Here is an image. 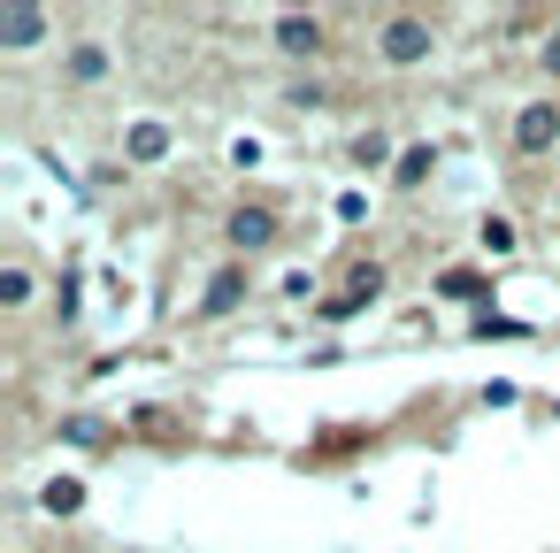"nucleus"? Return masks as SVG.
I'll return each instance as SVG.
<instances>
[{
    "instance_id": "1",
    "label": "nucleus",
    "mask_w": 560,
    "mask_h": 553,
    "mask_svg": "<svg viewBox=\"0 0 560 553\" xmlns=\"http://www.w3.org/2000/svg\"><path fill=\"white\" fill-rule=\"evenodd\" d=\"M376 55H384L392 70H415V62L430 55V24H422V16H392L384 39H376Z\"/></svg>"
},
{
    "instance_id": "2",
    "label": "nucleus",
    "mask_w": 560,
    "mask_h": 553,
    "mask_svg": "<svg viewBox=\"0 0 560 553\" xmlns=\"http://www.w3.org/2000/svg\"><path fill=\"white\" fill-rule=\"evenodd\" d=\"M552 139H560V108H552V101H529V108L514 116V147H522V154H545Z\"/></svg>"
},
{
    "instance_id": "3",
    "label": "nucleus",
    "mask_w": 560,
    "mask_h": 553,
    "mask_svg": "<svg viewBox=\"0 0 560 553\" xmlns=\"http://www.w3.org/2000/svg\"><path fill=\"white\" fill-rule=\"evenodd\" d=\"M47 39V9H24V0H9V9H0V47H39Z\"/></svg>"
},
{
    "instance_id": "4",
    "label": "nucleus",
    "mask_w": 560,
    "mask_h": 553,
    "mask_svg": "<svg viewBox=\"0 0 560 553\" xmlns=\"http://www.w3.org/2000/svg\"><path fill=\"white\" fill-rule=\"evenodd\" d=\"M269 239H277V216H269V208H238V216H231V246L254 254V246H269Z\"/></svg>"
},
{
    "instance_id": "5",
    "label": "nucleus",
    "mask_w": 560,
    "mask_h": 553,
    "mask_svg": "<svg viewBox=\"0 0 560 553\" xmlns=\"http://www.w3.org/2000/svg\"><path fill=\"white\" fill-rule=\"evenodd\" d=\"M277 47H284V55H315V47H323V24H315V16H277Z\"/></svg>"
},
{
    "instance_id": "6",
    "label": "nucleus",
    "mask_w": 560,
    "mask_h": 553,
    "mask_svg": "<svg viewBox=\"0 0 560 553\" xmlns=\"http://www.w3.org/2000/svg\"><path fill=\"white\" fill-rule=\"evenodd\" d=\"M246 300V269H215V285H208V300H200V315H231Z\"/></svg>"
},
{
    "instance_id": "7",
    "label": "nucleus",
    "mask_w": 560,
    "mask_h": 553,
    "mask_svg": "<svg viewBox=\"0 0 560 553\" xmlns=\"http://www.w3.org/2000/svg\"><path fill=\"white\" fill-rule=\"evenodd\" d=\"M170 154V124H131V162H162Z\"/></svg>"
},
{
    "instance_id": "8",
    "label": "nucleus",
    "mask_w": 560,
    "mask_h": 553,
    "mask_svg": "<svg viewBox=\"0 0 560 553\" xmlns=\"http://www.w3.org/2000/svg\"><path fill=\"white\" fill-rule=\"evenodd\" d=\"M39 507H47V515H78V507H85V484H78V476H55V484L39 492Z\"/></svg>"
},
{
    "instance_id": "9",
    "label": "nucleus",
    "mask_w": 560,
    "mask_h": 553,
    "mask_svg": "<svg viewBox=\"0 0 560 553\" xmlns=\"http://www.w3.org/2000/svg\"><path fill=\"white\" fill-rule=\"evenodd\" d=\"M430 162H438L430 147H407V154L392 162V177H399V185H422V177H430Z\"/></svg>"
},
{
    "instance_id": "10",
    "label": "nucleus",
    "mask_w": 560,
    "mask_h": 553,
    "mask_svg": "<svg viewBox=\"0 0 560 553\" xmlns=\"http://www.w3.org/2000/svg\"><path fill=\"white\" fill-rule=\"evenodd\" d=\"M24 300H32V269L9 262V269H0V308H24Z\"/></svg>"
},
{
    "instance_id": "11",
    "label": "nucleus",
    "mask_w": 560,
    "mask_h": 553,
    "mask_svg": "<svg viewBox=\"0 0 560 553\" xmlns=\"http://www.w3.org/2000/svg\"><path fill=\"white\" fill-rule=\"evenodd\" d=\"M70 78H85V85L108 78V47H78V55H70Z\"/></svg>"
},
{
    "instance_id": "12",
    "label": "nucleus",
    "mask_w": 560,
    "mask_h": 553,
    "mask_svg": "<svg viewBox=\"0 0 560 553\" xmlns=\"http://www.w3.org/2000/svg\"><path fill=\"white\" fill-rule=\"evenodd\" d=\"M438 292H453V300H468V292H483V277H476V269H445V277H438Z\"/></svg>"
},
{
    "instance_id": "13",
    "label": "nucleus",
    "mask_w": 560,
    "mask_h": 553,
    "mask_svg": "<svg viewBox=\"0 0 560 553\" xmlns=\"http://www.w3.org/2000/svg\"><path fill=\"white\" fill-rule=\"evenodd\" d=\"M361 308H369L361 292H338V300H323V323H346V315H361Z\"/></svg>"
},
{
    "instance_id": "14",
    "label": "nucleus",
    "mask_w": 560,
    "mask_h": 553,
    "mask_svg": "<svg viewBox=\"0 0 560 553\" xmlns=\"http://www.w3.org/2000/svg\"><path fill=\"white\" fill-rule=\"evenodd\" d=\"M483 246H491V254H514V223L491 216V223H483Z\"/></svg>"
},
{
    "instance_id": "15",
    "label": "nucleus",
    "mask_w": 560,
    "mask_h": 553,
    "mask_svg": "<svg viewBox=\"0 0 560 553\" xmlns=\"http://www.w3.org/2000/svg\"><path fill=\"white\" fill-rule=\"evenodd\" d=\"M537 62H545V70H560V32L545 39V55H537Z\"/></svg>"
}]
</instances>
